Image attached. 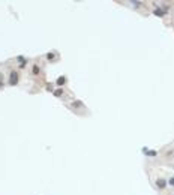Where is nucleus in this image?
Masks as SVG:
<instances>
[{"instance_id": "obj_2", "label": "nucleus", "mask_w": 174, "mask_h": 195, "mask_svg": "<svg viewBox=\"0 0 174 195\" xmlns=\"http://www.w3.org/2000/svg\"><path fill=\"white\" fill-rule=\"evenodd\" d=\"M156 186H158L159 189H164V188L167 186V182H165L164 179H158V180H156Z\"/></svg>"}, {"instance_id": "obj_4", "label": "nucleus", "mask_w": 174, "mask_h": 195, "mask_svg": "<svg viewBox=\"0 0 174 195\" xmlns=\"http://www.w3.org/2000/svg\"><path fill=\"white\" fill-rule=\"evenodd\" d=\"M153 14H155L156 17H164V11H161V9H155Z\"/></svg>"}, {"instance_id": "obj_6", "label": "nucleus", "mask_w": 174, "mask_h": 195, "mask_svg": "<svg viewBox=\"0 0 174 195\" xmlns=\"http://www.w3.org/2000/svg\"><path fill=\"white\" fill-rule=\"evenodd\" d=\"M47 59H48V60H54V59H56V54H54V53H48V54H47Z\"/></svg>"}, {"instance_id": "obj_1", "label": "nucleus", "mask_w": 174, "mask_h": 195, "mask_svg": "<svg viewBox=\"0 0 174 195\" xmlns=\"http://www.w3.org/2000/svg\"><path fill=\"white\" fill-rule=\"evenodd\" d=\"M18 72H11V78H9V84L11 86H15L18 83Z\"/></svg>"}, {"instance_id": "obj_5", "label": "nucleus", "mask_w": 174, "mask_h": 195, "mask_svg": "<svg viewBox=\"0 0 174 195\" xmlns=\"http://www.w3.org/2000/svg\"><path fill=\"white\" fill-rule=\"evenodd\" d=\"M63 95V89H57V90H54V96L56 98H59V96H62Z\"/></svg>"}, {"instance_id": "obj_9", "label": "nucleus", "mask_w": 174, "mask_h": 195, "mask_svg": "<svg viewBox=\"0 0 174 195\" xmlns=\"http://www.w3.org/2000/svg\"><path fill=\"white\" fill-rule=\"evenodd\" d=\"M47 89H48L50 92H53V86H51V84H47Z\"/></svg>"}, {"instance_id": "obj_8", "label": "nucleus", "mask_w": 174, "mask_h": 195, "mask_svg": "<svg viewBox=\"0 0 174 195\" xmlns=\"http://www.w3.org/2000/svg\"><path fill=\"white\" fill-rule=\"evenodd\" d=\"M72 107H83V104H81L80 101H77V102H74V104H72Z\"/></svg>"}, {"instance_id": "obj_3", "label": "nucleus", "mask_w": 174, "mask_h": 195, "mask_svg": "<svg viewBox=\"0 0 174 195\" xmlns=\"http://www.w3.org/2000/svg\"><path fill=\"white\" fill-rule=\"evenodd\" d=\"M65 83H66V78H65V77H59V78H57V86H63Z\"/></svg>"}, {"instance_id": "obj_7", "label": "nucleus", "mask_w": 174, "mask_h": 195, "mask_svg": "<svg viewBox=\"0 0 174 195\" xmlns=\"http://www.w3.org/2000/svg\"><path fill=\"white\" fill-rule=\"evenodd\" d=\"M33 74H39V68H38V65L33 66Z\"/></svg>"}, {"instance_id": "obj_10", "label": "nucleus", "mask_w": 174, "mask_h": 195, "mask_svg": "<svg viewBox=\"0 0 174 195\" xmlns=\"http://www.w3.org/2000/svg\"><path fill=\"white\" fill-rule=\"evenodd\" d=\"M168 183H170L171 186H174V177H171V179H170V182H168Z\"/></svg>"}]
</instances>
